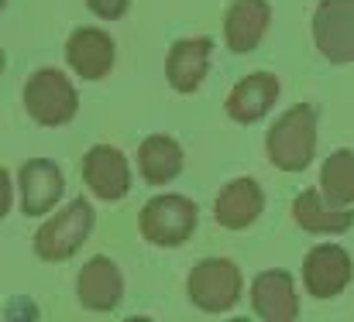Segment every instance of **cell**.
I'll return each mask as SVG.
<instances>
[{"instance_id":"ba28073f","label":"cell","mask_w":354,"mask_h":322,"mask_svg":"<svg viewBox=\"0 0 354 322\" xmlns=\"http://www.w3.org/2000/svg\"><path fill=\"white\" fill-rule=\"evenodd\" d=\"M354 278V261L351 254L337 243H324V247H313L303 261V281H306V292L313 299H337Z\"/></svg>"},{"instance_id":"9a60e30c","label":"cell","mask_w":354,"mask_h":322,"mask_svg":"<svg viewBox=\"0 0 354 322\" xmlns=\"http://www.w3.org/2000/svg\"><path fill=\"white\" fill-rule=\"evenodd\" d=\"M275 100H279V76L251 72L227 93L224 110H227V117L234 123H254V120H261L268 110L275 107Z\"/></svg>"},{"instance_id":"5b68a950","label":"cell","mask_w":354,"mask_h":322,"mask_svg":"<svg viewBox=\"0 0 354 322\" xmlns=\"http://www.w3.org/2000/svg\"><path fill=\"white\" fill-rule=\"evenodd\" d=\"M200 210L186 196H158L141 206L138 230L151 247H183L196 233Z\"/></svg>"},{"instance_id":"9c48e42d","label":"cell","mask_w":354,"mask_h":322,"mask_svg":"<svg viewBox=\"0 0 354 322\" xmlns=\"http://www.w3.org/2000/svg\"><path fill=\"white\" fill-rule=\"evenodd\" d=\"M83 182L100 203H118L131 189V165L124 151L111 144H93L83 154Z\"/></svg>"},{"instance_id":"3957f363","label":"cell","mask_w":354,"mask_h":322,"mask_svg":"<svg viewBox=\"0 0 354 322\" xmlns=\"http://www.w3.org/2000/svg\"><path fill=\"white\" fill-rule=\"evenodd\" d=\"M241 288H244L241 268H237L234 261H227V257H207L186 278L189 302L200 312H207V316L231 312L237 305V299H241Z\"/></svg>"},{"instance_id":"44dd1931","label":"cell","mask_w":354,"mask_h":322,"mask_svg":"<svg viewBox=\"0 0 354 322\" xmlns=\"http://www.w3.org/2000/svg\"><path fill=\"white\" fill-rule=\"evenodd\" d=\"M10 203H14V182H10V172L0 168V219L10 213Z\"/></svg>"},{"instance_id":"d6986e66","label":"cell","mask_w":354,"mask_h":322,"mask_svg":"<svg viewBox=\"0 0 354 322\" xmlns=\"http://www.w3.org/2000/svg\"><path fill=\"white\" fill-rule=\"evenodd\" d=\"M320 196L327 206H354V151H334L320 168Z\"/></svg>"},{"instance_id":"4fadbf2b","label":"cell","mask_w":354,"mask_h":322,"mask_svg":"<svg viewBox=\"0 0 354 322\" xmlns=\"http://www.w3.org/2000/svg\"><path fill=\"white\" fill-rule=\"evenodd\" d=\"M214 41L210 38H183L165 55V79L176 93H196L210 72Z\"/></svg>"},{"instance_id":"5bb4252c","label":"cell","mask_w":354,"mask_h":322,"mask_svg":"<svg viewBox=\"0 0 354 322\" xmlns=\"http://www.w3.org/2000/svg\"><path fill=\"white\" fill-rule=\"evenodd\" d=\"M268 24H272L268 0H231L224 14V41L234 55H248L261 45Z\"/></svg>"},{"instance_id":"8992f818","label":"cell","mask_w":354,"mask_h":322,"mask_svg":"<svg viewBox=\"0 0 354 322\" xmlns=\"http://www.w3.org/2000/svg\"><path fill=\"white\" fill-rule=\"evenodd\" d=\"M313 45L334 66L354 62V0H320L313 14Z\"/></svg>"},{"instance_id":"2e32d148","label":"cell","mask_w":354,"mask_h":322,"mask_svg":"<svg viewBox=\"0 0 354 322\" xmlns=\"http://www.w3.org/2000/svg\"><path fill=\"white\" fill-rule=\"evenodd\" d=\"M261 210H265V192L254 179L227 182L214 203V216L224 230H248L251 223H258Z\"/></svg>"},{"instance_id":"e0dca14e","label":"cell","mask_w":354,"mask_h":322,"mask_svg":"<svg viewBox=\"0 0 354 322\" xmlns=\"http://www.w3.org/2000/svg\"><path fill=\"white\" fill-rule=\"evenodd\" d=\"M292 219L306 233H348L354 226V206L348 210L327 206L317 189H303L292 203Z\"/></svg>"},{"instance_id":"277c9868","label":"cell","mask_w":354,"mask_h":322,"mask_svg":"<svg viewBox=\"0 0 354 322\" xmlns=\"http://www.w3.org/2000/svg\"><path fill=\"white\" fill-rule=\"evenodd\" d=\"M24 110L41 127H66L80 110V93L62 69H38L24 86Z\"/></svg>"},{"instance_id":"52a82bcc","label":"cell","mask_w":354,"mask_h":322,"mask_svg":"<svg viewBox=\"0 0 354 322\" xmlns=\"http://www.w3.org/2000/svg\"><path fill=\"white\" fill-rule=\"evenodd\" d=\"M17 192H21V213L45 216L59 206L66 192V175L52 158H31L17 172Z\"/></svg>"},{"instance_id":"30bf717a","label":"cell","mask_w":354,"mask_h":322,"mask_svg":"<svg viewBox=\"0 0 354 322\" xmlns=\"http://www.w3.org/2000/svg\"><path fill=\"white\" fill-rule=\"evenodd\" d=\"M114 59H118L114 38L100 28H76L66 41V62L86 83L107 79L114 69Z\"/></svg>"},{"instance_id":"7402d4cb","label":"cell","mask_w":354,"mask_h":322,"mask_svg":"<svg viewBox=\"0 0 354 322\" xmlns=\"http://www.w3.org/2000/svg\"><path fill=\"white\" fill-rule=\"evenodd\" d=\"M3 66H7V59H3V48H0V76H3Z\"/></svg>"},{"instance_id":"603a6c76","label":"cell","mask_w":354,"mask_h":322,"mask_svg":"<svg viewBox=\"0 0 354 322\" xmlns=\"http://www.w3.org/2000/svg\"><path fill=\"white\" fill-rule=\"evenodd\" d=\"M3 7H7V0H0V10H3Z\"/></svg>"},{"instance_id":"ac0fdd59","label":"cell","mask_w":354,"mask_h":322,"mask_svg":"<svg viewBox=\"0 0 354 322\" xmlns=\"http://www.w3.org/2000/svg\"><path fill=\"white\" fill-rule=\"evenodd\" d=\"M183 148L176 137L169 134H151L141 141L138 148V168H141V179L148 185H165L172 182L179 172H183Z\"/></svg>"},{"instance_id":"7c38bea8","label":"cell","mask_w":354,"mask_h":322,"mask_svg":"<svg viewBox=\"0 0 354 322\" xmlns=\"http://www.w3.org/2000/svg\"><path fill=\"white\" fill-rule=\"evenodd\" d=\"M251 309L265 322H292L299 316V295L289 271H261L251 281Z\"/></svg>"},{"instance_id":"7a4b0ae2","label":"cell","mask_w":354,"mask_h":322,"mask_svg":"<svg viewBox=\"0 0 354 322\" xmlns=\"http://www.w3.org/2000/svg\"><path fill=\"white\" fill-rule=\"evenodd\" d=\"M93 233V206L90 199H69V206H62L52 219H45L35 233V254L38 261L59 264L69 261Z\"/></svg>"},{"instance_id":"6da1fadb","label":"cell","mask_w":354,"mask_h":322,"mask_svg":"<svg viewBox=\"0 0 354 322\" xmlns=\"http://www.w3.org/2000/svg\"><path fill=\"white\" fill-rule=\"evenodd\" d=\"M265 154L279 172L299 175L317 154V110L310 103L289 107L265 134Z\"/></svg>"},{"instance_id":"8fae6325","label":"cell","mask_w":354,"mask_h":322,"mask_svg":"<svg viewBox=\"0 0 354 322\" xmlns=\"http://www.w3.org/2000/svg\"><path fill=\"white\" fill-rule=\"evenodd\" d=\"M76 299L86 312H114L124 299V274L111 257H90L76 274Z\"/></svg>"},{"instance_id":"ffe728a7","label":"cell","mask_w":354,"mask_h":322,"mask_svg":"<svg viewBox=\"0 0 354 322\" xmlns=\"http://www.w3.org/2000/svg\"><path fill=\"white\" fill-rule=\"evenodd\" d=\"M127 3L131 0H86V7L97 14V17H104V21H118L127 14Z\"/></svg>"}]
</instances>
